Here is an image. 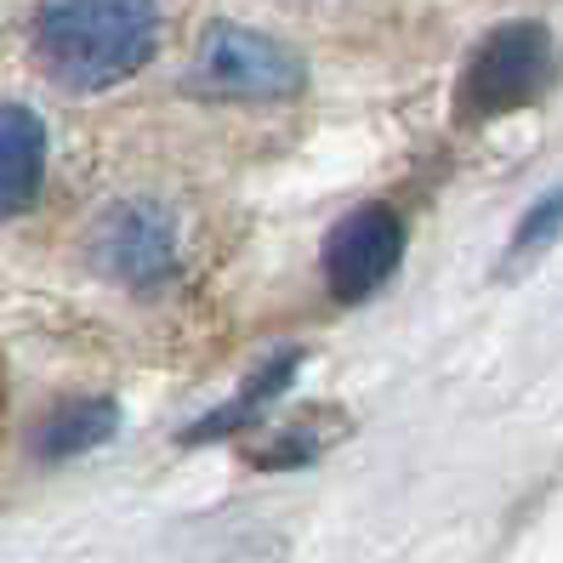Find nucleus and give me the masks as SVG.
Here are the masks:
<instances>
[{"label": "nucleus", "instance_id": "f257e3e1", "mask_svg": "<svg viewBox=\"0 0 563 563\" xmlns=\"http://www.w3.org/2000/svg\"><path fill=\"white\" fill-rule=\"evenodd\" d=\"M159 46L154 0H46L35 12V57L69 91L131 80Z\"/></svg>", "mask_w": 563, "mask_h": 563}, {"label": "nucleus", "instance_id": "f03ea898", "mask_svg": "<svg viewBox=\"0 0 563 563\" xmlns=\"http://www.w3.org/2000/svg\"><path fill=\"white\" fill-rule=\"evenodd\" d=\"M558 75V52L547 23H501L473 46L467 69L455 80V114L461 120H501L529 109Z\"/></svg>", "mask_w": 563, "mask_h": 563}, {"label": "nucleus", "instance_id": "7ed1b4c3", "mask_svg": "<svg viewBox=\"0 0 563 563\" xmlns=\"http://www.w3.org/2000/svg\"><path fill=\"white\" fill-rule=\"evenodd\" d=\"M188 91L217 97V103H285V97L302 91V57L279 46L274 35L217 23L194 52Z\"/></svg>", "mask_w": 563, "mask_h": 563}, {"label": "nucleus", "instance_id": "20e7f679", "mask_svg": "<svg viewBox=\"0 0 563 563\" xmlns=\"http://www.w3.org/2000/svg\"><path fill=\"white\" fill-rule=\"evenodd\" d=\"M91 262H97V274H109L114 285L137 290V296H154L165 285H177V274H183L177 217L159 200L114 206L91 234Z\"/></svg>", "mask_w": 563, "mask_h": 563}, {"label": "nucleus", "instance_id": "39448f33", "mask_svg": "<svg viewBox=\"0 0 563 563\" xmlns=\"http://www.w3.org/2000/svg\"><path fill=\"white\" fill-rule=\"evenodd\" d=\"M405 256V222L387 206H364L342 217L324 240V285L336 302H364L376 296Z\"/></svg>", "mask_w": 563, "mask_h": 563}, {"label": "nucleus", "instance_id": "423d86ee", "mask_svg": "<svg viewBox=\"0 0 563 563\" xmlns=\"http://www.w3.org/2000/svg\"><path fill=\"white\" fill-rule=\"evenodd\" d=\"M46 183V125L35 109L0 103V222L35 206Z\"/></svg>", "mask_w": 563, "mask_h": 563}, {"label": "nucleus", "instance_id": "0eeeda50", "mask_svg": "<svg viewBox=\"0 0 563 563\" xmlns=\"http://www.w3.org/2000/svg\"><path fill=\"white\" fill-rule=\"evenodd\" d=\"M114 421H120L114 399H75L35 427L29 450H35V461H69V455H86L103 439H114Z\"/></svg>", "mask_w": 563, "mask_h": 563}, {"label": "nucleus", "instance_id": "6e6552de", "mask_svg": "<svg viewBox=\"0 0 563 563\" xmlns=\"http://www.w3.org/2000/svg\"><path fill=\"white\" fill-rule=\"evenodd\" d=\"M290 376H296V353H279V358H274L262 376H251V387L240 393L234 405H222L217 416L194 421V427H188V444H194V439H222V433H234V427H240V421H251V416H256L262 405H268V399H279Z\"/></svg>", "mask_w": 563, "mask_h": 563}, {"label": "nucleus", "instance_id": "1a4fd4ad", "mask_svg": "<svg viewBox=\"0 0 563 563\" xmlns=\"http://www.w3.org/2000/svg\"><path fill=\"white\" fill-rule=\"evenodd\" d=\"M558 234H563V183H558V188H547L541 200L518 217L512 245H507V268H512V262H523V256H536V251H547Z\"/></svg>", "mask_w": 563, "mask_h": 563}]
</instances>
